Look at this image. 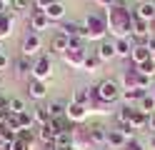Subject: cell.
I'll list each match as a JSON object with an SVG mask.
<instances>
[{
	"label": "cell",
	"instance_id": "cell-1",
	"mask_svg": "<svg viewBox=\"0 0 155 150\" xmlns=\"http://www.w3.org/2000/svg\"><path fill=\"white\" fill-rule=\"evenodd\" d=\"M108 28H110L113 35H118V40H120V38H128V33L133 30V18H130V13H128V10H123V8H110Z\"/></svg>",
	"mask_w": 155,
	"mask_h": 150
},
{
	"label": "cell",
	"instance_id": "cell-2",
	"mask_svg": "<svg viewBox=\"0 0 155 150\" xmlns=\"http://www.w3.org/2000/svg\"><path fill=\"white\" fill-rule=\"evenodd\" d=\"M95 93H98V98L103 103H115V100L123 95V90H120V85L115 83V80H103V83L95 88Z\"/></svg>",
	"mask_w": 155,
	"mask_h": 150
},
{
	"label": "cell",
	"instance_id": "cell-3",
	"mask_svg": "<svg viewBox=\"0 0 155 150\" xmlns=\"http://www.w3.org/2000/svg\"><path fill=\"white\" fill-rule=\"evenodd\" d=\"M85 28H88V38H90V40H95V38H105L108 20L100 18V15H88V20H85Z\"/></svg>",
	"mask_w": 155,
	"mask_h": 150
},
{
	"label": "cell",
	"instance_id": "cell-4",
	"mask_svg": "<svg viewBox=\"0 0 155 150\" xmlns=\"http://www.w3.org/2000/svg\"><path fill=\"white\" fill-rule=\"evenodd\" d=\"M85 53H88L85 48H68L65 53H63V58H65V63H68V65H73V68H83V65H85V58H88Z\"/></svg>",
	"mask_w": 155,
	"mask_h": 150
},
{
	"label": "cell",
	"instance_id": "cell-5",
	"mask_svg": "<svg viewBox=\"0 0 155 150\" xmlns=\"http://www.w3.org/2000/svg\"><path fill=\"white\" fill-rule=\"evenodd\" d=\"M20 50H23V55H25V58L35 55L38 50H40V35L30 30V33H28V35L23 38V48H20Z\"/></svg>",
	"mask_w": 155,
	"mask_h": 150
},
{
	"label": "cell",
	"instance_id": "cell-6",
	"mask_svg": "<svg viewBox=\"0 0 155 150\" xmlns=\"http://www.w3.org/2000/svg\"><path fill=\"white\" fill-rule=\"evenodd\" d=\"M50 73H53V63H50V58H40L38 63L33 65V78L35 80H48L50 78Z\"/></svg>",
	"mask_w": 155,
	"mask_h": 150
},
{
	"label": "cell",
	"instance_id": "cell-7",
	"mask_svg": "<svg viewBox=\"0 0 155 150\" xmlns=\"http://www.w3.org/2000/svg\"><path fill=\"white\" fill-rule=\"evenodd\" d=\"M133 18H138V20H145V23H153L155 20V3H140L138 8H135V13H133Z\"/></svg>",
	"mask_w": 155,
	"mask_h": 150
},
{
	"label": "cell",
	"instance_id": "cell-8",
	"mask_svg": "<svg viewBox=\"0 0 155 150\" xmlns=\"http://www.w3.org/2000/svg\"><path fill=\"white\" fill-rule=\"evenodd\" d=\"M48 25H50V18L45 15V10H33V15H30V30L33 33H40Z\"/></svg>",
	"mask_w": 155,
	"mask_h": 150
},
{
	"label": "cell",
	"instance_id": "cell-9",
	"mask_svg": "<svg viewBox=\"0 0 155 150\" xmlns=\"http://www.w3.org/2000/svg\"><path fill=\"white\" fill-rule=\"evenodd\" d=\"M153 58V53H150V48L145 45V43H140V45H133V53H130V60L135 65H140V63H145V60H150Z\"/></svg>",
	"mask_w": 155,
	"mask_h": 150
},
{
	"label": "cell",
	"instance_id": "cell-10",
	"mask_svg": "<svg viewBox=\"0 0 155 150\" xmlns=\"http://www.w3.org/2000/svg\"><path fill=\"white\" fill-rule=\"evenodd\" d=\"M28 93H30V98L33 100H43L45 95H48V83L45 80H30V85H28Z\"/></svg>",
	"mask_w": 155,
	"mask_h": 150
},
{
	"label": "cell",
	"instance_id": "cell-11",
	"mask_svg": "<svg viewBox=\"0 0 155 150\" xmlns=\"http://www.w3.org/2000/svg\"><path fill=\"white\" fill-rule=\"evenodd\" d=\"M68 120H73V123H80V120H85V115H88V105H78V103H70L65 110Z\"/></svg>",
	"mask_w": 155,
	"mask_h": 150
},
{
	"label": "cell",
	"instance_id": "cell-12",
	"mask_svg": "<svg viewBox=\"0 0 155 150\" xmlns=\"http://www.w3.org/2000/svg\"><path fill=\"white\" fill-rule=\"evenodd\" d=\"M88 140L95 145H103V143H108V130H105L103 125H90L88 130Z\"/></svg>",
	"mask_w": 155,
	"mask_h": 150
},
{
	"label": "cell",
	"instance_id": "cell-13",
	"mask_svg": "<svg viewBox=\"0 0 155 150\" xmlns=\"http://www.w3.org/2000/svg\"><path fill=\"white\" fill-rule=\"evenodd\" d=\"M68 48H70V38H68L65 33H55L53 40H50V50H55V53H65Z\"/></svg>",
	"mask_w": 155,
	"mask_h": 150
},
{
	"label": "cell",
	"instance_id": "cell-14",
	"mask_svg": "<svg viewBox=\"0 0 155 150\" xmlns=\"http://www.w3.org/2000/svg\"><path fill=\"white\" fill-rule=\"evenodd\" d=\"M118 53H115V40H108V38H103V43H100V48H98V58L100 60H110V58H115Z\"/></svg>",
	"mask_w": 155,
	"mask_h": 150
},
{
	"label": "cell",
	"instance_id": "cell-15",
	"mask_svg": "<svg viewBox=\"0 0 155 150\" xmlns=\"http://www.w3.org/2000/svg\"><path fill=\"white\" fill-rule=\"evenodd\" d=\"M55 135H58V130L48 123V125H40V130H38V138L43 140L45 145H53V140H55Z\"/></svg>",
	"mask_w": 155,
	"mask_h": 150
},
{
	"label": "cell",
	"instance_id": "cell-16",
	"mask_svg": "<svg viewBox=\"0 0 155 150\" xmlns=\"http://www.w3.org/2000/svg\"><path fill=\"white\" fill-rule=\"evenodd\" d=\"M115 53H118L120 58H130V53H133V43H130V38H120V40H115Z\"/></svg>",
	"mask_w": 155,
	"mask_h": 150
},
{
	"label": "cell",
	"instance_id": "cell-17",
	"mask_svg": "<svg viewBox=\"0 0 155 150\" xmlns=\"http://www.w3.org/2000/svg\"><path fill=\"white\" fill-rule=\"evenodd\" d=\"M125 143H128V140H125V135L120 133L118 128H115V130H108V145H110V148H125Z\"/></svg>",
	"mask_w": 155,
	"mask_h": 150
},
{
	"label": "cell",
	"instance_id": "cell-18",
	"mask_svg": "<svg viewBox=\"0 0 155 150\" xmlns=\"http://www.w3.org/2000/svg\"><path fill=\"white\" fill-rule=\"evenodd\" d=\"M138 110H140V113H145V115L155 113V98H153V93H148V95H143V98H140Z\"/></svg>",
	"mask_w": 155,
	"mask_h": 150
},
{
	"label": "cell",
	"instance_id": "cell-19",
	"mask_svg": "<svg viewBox=\"0 0 155 150\" xmlns=\"http://www.w3.org/2000/svg\"><path fill=\"white\" fill-rule=\"evenodd\" d=\"M143 95H148V90H140V88H130V90H123V100H125V103H135V100H138V103H140V98Z\"/></svg>",
	"mask_w": 155,
	"mask_h": 150
},
{
	"label": "cell",
	"instance_id": "cell-20",
	"mask_svg": "<svg viewBox=\"0 0 155 150\" xmlns=\"http://www.w3.org/2000/svg\"><path fill=\"white\" fill-rule=\"evenodd\" d=\"M5 110H8L10 115H20V113H25V103H23L20 98H8Z\"/></svg>",
	"mask_w": 155,
	"mask_h": 150
},
{
	"label": "cell",
	"instance_id": "cell-21",
	"mask_svg": "<svg viewBox=\"0 0 155 150\" xmlns=\"http://www.w3.org/2000/svg\"><path fill=\"white\" fill-rule=\"evenodd\" d=\"M15 73L18 75H28V73H33V65H30V60H28L25 55H20L15 60Z\"/></svg>",
	"mask_w": 155,
	"mask_h": 150
},
{
	"label": "cell",
	"instance_id": "cell-22",
	"mask_svg": "<svg viewBox=\"0 0 155 150\" xmlns=\"http://www.w3.org/2000/svg\"><path fill=\"white\" fill-rule=\"evenodd\" d=\"M33 118H35L40 125H48V123H50V110H48V105H38L35 113H33Z\"/></svg>",
	"mask_w": 155,
	"mask_h": 150
},
{
	"label": "cell",
	"instance_id": "cell-23",
	"mask_svg": "<svg viewBox=\"0 0 155 150\" xmlns=\"http://www.w3.org/2000/svg\"><path fill=\"white\" fill-rule=\"evenodd\" d=\"M53 145H55V148H63V150L70 148V145H73V133H58L55 140H53Z\"/></svg>",
	"mask_w": 155,
	"mask_h": 150
},
{
	"label": "cell",
	"instance_id": "cell-24",
	"mask_svg": "<svg viewBox=\"0 0 155 150\" xmlns=\"http://www.w3.org/2000/svg\"><path fill=\"white\" fill-rule=\"evenodd\" d=\"M45 15L50 18V20H60V18L65 15V8H63V5H60V3H58V0H55V3H53L50 8L45 10Z\"/></svg>",
	"mask_w": 155,
	"mask_h": 150
},
{
	"label": "cell",
	"instance_id": "cell-25",
	"mask_svg": "<svg viewBox=\"0 0 155 150\" xmlns=\"http://www.w3.org/2000/svg\"><path fill=\"white\" fill-rule=\"evenodd\" d=\"M48 110H50V120H53V118H63V115H65V110H68V105L60 103V100H55V103L48 105Z\"/></svg>",
	"mask_w": 155,
	"mask_h": 150
},
{
	"label": "cell",
	"instance_id": "cell-26",
	"mask_svg": "<svg viewBox=\"0 0 155 150\" xmlns=\"http://www.w3.org/2000/svg\"><path fill=\"white\" fill-rule=\"evenodd\" d=\"M73 103H78V105H88V103H90V90H88V88H78Z\"/></svg>",
	"mask_w": 155,
	"mask_h": 150
},
{
	"label": "cell",
	"instance_id": "cell-27",
	"mask_svg": "<svg viewBox=\"0 0 155 150\" xmlns=\"http://www.w3.org/2000/svg\"><path fill=\"white\" fill-rule=\"evenodd\" d=\"M130 125L138 130V128H148V115L145 113H140V110H135L133 113V120H130Z\"/></svg>",
	"mask_w": 155,
	"mask_h": 150
},
{
	"label": "cell",
	"instance_id": "cell-28",
	"mask_svg": "<svg viewBox=\"0 0 155 150\" xmlns=\"http://www.w3.org/2000/svg\"><path fill=\"white\" fill-rule=\"evenodd\" d=\"M138 73H140V75H145V78H153V75H155V63H153V58L138 65Z\"/></svg>",
	"mask_w": 155,
	"mask_h": 150
},
{
	"label": "cell",
	"instance_id": "cell-29",
	"mask_svg": "<svg viewBox=\"0 0 155 150\" xmlns=\"http://www.w3.org/2000/svg\"><path fill=\"white\" fill-rule=\"evenodd\" d=\"M10 28H13V18L10 15H0V38L10 35Z\"/></svg>",
	"mask_w": 155,
	"mask_h": 150
},
{
	"label": "cell",
	"instance_id": "cell-30",
	"mask_svg": "<svg viewBox=\"0 0 155 150\" xmlns=\"http://www.w3.org/2000/svg\"><path fill=\"white\" fill-rule=\"evenodd\" d=\"M100 63H103V60L98 58V53H95V55H88V58H85V70H90V73H95V70H98L100 68Z\"/></svg>",
	"mask_w": 155,
	"mask_h": 150
},
{
	"label": "cell",
	"instance_id": "cell-31",
	"mask_svg": "<svg viewBox=\"0 0 155 150\" xmlns=\"http://www.w3.org/2000/svg\"><path fill=\"white\" fill-rule=\"evenodd\" d=\"M18 120H20V128H23V130H30V128H33V123H35L33 113H28V110H25V113H20V115H18Z\"/></svg>",
	"mask_w": 155,
	"mask_h": 150
},
{
	"label": "cell",
	"instance_id": "cell-32",
	"mask_svg": "<svg viewBox=\"0 0 155 150\" xmlns=\"http://www.w3.org/2000/svg\"><path fill=\"white\" fill-rule=\"evenodd\" d=\"M133 113H135V110H133L130 105H125V108L120 110V113H118V120H120V125H123V123H130V120H133Z\"/></svg>",
	"mask_w": 155,
	"mask_h": 150
},
{
	"label": "cell",
	"instance_id": "cell-33",
	"mask_svg": "<svg viewBox=\"0 0 155 150\" xmlns=\"http://www.w3.org/2000/svg\"><path fill=\"white\" fill-rule=\"evenodd\" d=\"M118 130H120V133L125 135V140H135V128H133L130 123H123Z\"/></svg>",
	"mask_w": 155,
	"mask_h": 150
},
{
	"label": "cell",
	"instance_id": "cell-34",
	"mask_svg": "<svg viewBox=\"0 0 155 150\" xmlns=\"http://www.w3.org/2000/svg\"><path fill=\"white\" fill-rule=\"evenodd\" d=\"M10 8L18 10V13H23V10L30 8V0H10Z\"/></svg>",
	"mask_w": 155,
	"mask_h": 150
},
{
	"label": "cell",
	"instance_id": "cell-35",
	"mask_svg": "<svg viewBox=\"0 0 155 150\" xmlns=\"http://www.w3.org/2000/svg\"><path fill=\"white\" fill-rule=\"evenodd\" d=\"M5 150H30V145H28V143H23V140L18 138V140H13V143L8 145Z\"/></svg>",
	"mask_w": 155,
	"mask_h": 150
},
{
	"label": "cell",
	"instance_id": "cell-36",
	"mask_svg": "<svg viewBox=\"0 0 155 150\" xmlns=\"http://www.w3.org/2000/svg\"><path fill=\"white\" fill-rule=\"evenodd\" d=\"M18 138H20V140H23V143H28V145H30L35 135H33V130H20V133H18Z\"/></svg>",
	"mask_w": 155,
	"mask_h": 150
},
{
	"label": "cell",
	"instance_id": "cell-37",
	"mask_svg": "<svg viewBox=\"0 0 155 150\" xmlns=\"http://www.w3.org/2000/svg\"><path fill=\"white\" fill-rule=\"evenodd\" d=\"M123 150H145V148H143V143H138V140H128Z\"/></svg>",
	"mask_w": 155,
	"mask_h": 150
},
{
	"label": "cell",
	"instance_id": "cell-38",
	"mask_svg": "<svg viewBox=\"0 0 155 150\" xmlns=\"http://www.w3.org/2000/svg\"><path fill=\"white\" fill-rule=\"evenodd\" d=\"M55 3V0H35V5H38V10H48V8H50Z\"/></svg>",
	"mask_w": 155,
	"mask_h": 150
},
{
	"label": "cell",
	"instance_id": "cell-39",
	"mask_svg": "<svg viewBox=\"0 0 155 150\" xmlns=\"http://www.w3.org/2000/svg\"><path fill=\"white\" fill-rule=\"evenodd\" d=\"M8 65H10V60H8V55H5V53H0V70H5Z\"/></svg>",
	"mask_w": 155,
	"mask_h": 150
},
{
	"label": "cell",
	"instance_id": "cell-40",
	"mask_svg": "<svg viewBox=\"0 0 155 150\" xmlns=\"http://www.w3.org/2000/svg\"><path fill=\"white\" fill-rule=\"evenodd\" d=\"M98 5H105V8H113L115 5V0H95Z\"/></svg>",
	"mask_w": 155,
	"mask_h": 150
},
{
	"label": "cell",
	"instance_id": "cell-41",
	"mask_svg": "<svg viewBox=\"0 0 155 150\" xmlns=\"http://www.w3.org/2000/svg\"><path fill=\"white\" fill-rule=\"evenodd\" d=\"M148 128H150V130H155V113H150V115H148Z\"/></svg>",
	"mask_w": 155,
	"mask_h": 150
},
{
	"label": "cell",
	"instance_id": "cell-42",
	"mask_svg": "<svg viewBox=\"0 0 155 150\" xmlns=\"http://www.w3.org/2000/svg\"><path fill=\"white\" fill-rule=\"evenodd\" d=\"M145 45L150 48V53H155V38H148V40H145Z\"/></svg>",
	"mask_w": 155,
	"mask_h": 150
},
{
	"label": "cell",
	"instance_id": "cell-43",
	"mask_svg": "<svg viewBox=\"0 0 155 150\" xmlns=\"http://www.w3.org/2000/svg\"><path fill=\"white\" fill-rule=\"evenodd\" d=\"M45 150H63V148H55V145H45Z\"/></svg>",
	"mask_w": 155,
	"mask_h": 150
},
{
	"label": "cell",
	"instance_id": "cell-44",
	"mask_svg": "<svg viewBox=\"0 0 155 150\" xmlns=\"http://www.w3.org/2000/svg\"><path fill=\"white\" fill-rule=\"evenodd\" d=\"M150 148H155V135H153V138H150Z\"/></svg>",
	"mask_w": 155,
	"mask_h": 150
},
{
	"label": "cell",
	"instance_id": "cell-45",
	"mask_svg": "<svg viewBox=\"0 0 155 150\" xmlns=\"http://www.w3.org/2000/svg\"><path fill=\"white\" fill-rule=\"evenodd\" d=\"M65 150H80V148H78V145H70V148H65Z\"/></svg>",
	"mask_w": 155,
	"mask_h": 150
},
{
	"label": "cell",
	"instance_id": "cell-46",
	"mask_svg": "<svg viewBox=\"0 0 155 150\" xmlns=\"http://www.w3.org/2000/svg\"><path fill=\"white\" fill-rule=\"evenodd\" d=\"M153 63H155V53H153Z\"/></svg>",
	"mask_w": 155,
	"mask_h": 150
},
{
	"label": "cell",
	"instance_id": "cell-47",
	"mask_svg": "<svg viewBox=\"0 0 155 150\" xmlns=\"http://www.w3.org/2000/svg\"><path fill=\"white\" fill-rule=\"evenodd\" d=\"M153 98H155V90H153Z\"/></svg>",
	"mask_w": 155,
	"mask_h": 150
},
{
	"label": "cell",
	"instance_id": "cell-48",
	"mask_svg": "<svg viewBox=\"0 0 155 150\" xmlns=\"http://www.w3.org/2000/svg\"><path fill=\"white\" fill-rule=\"evenodd\" d=\"M0 53H3V48H0Z\"/></svg>",
	"mask_w": 155,
	"mask_h": 150
}]
</instances>
